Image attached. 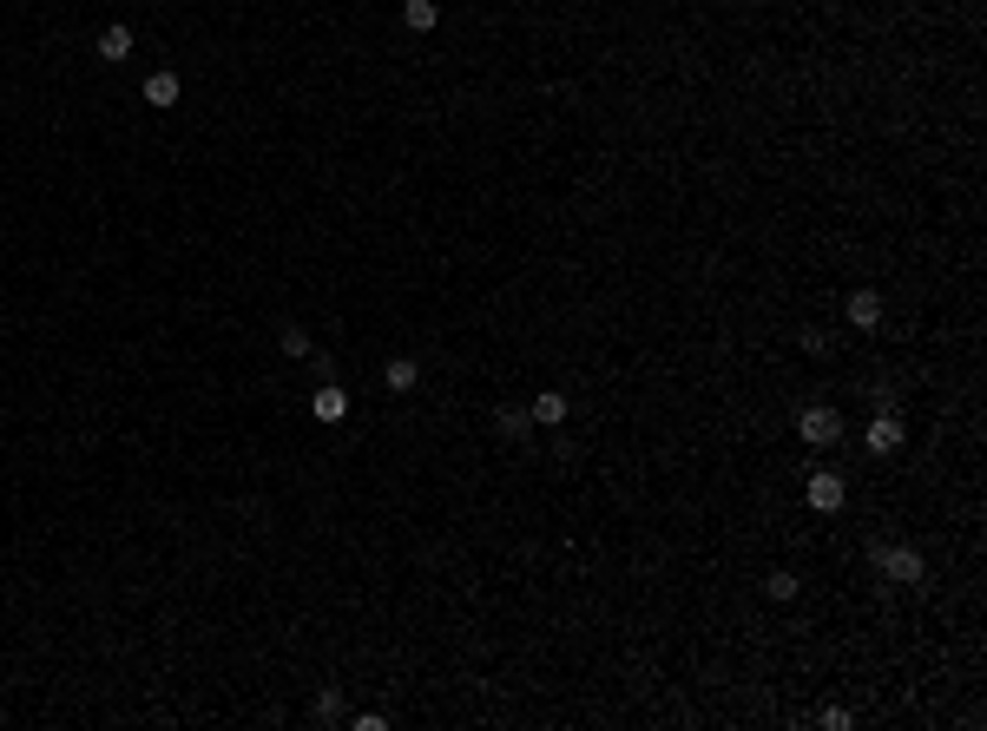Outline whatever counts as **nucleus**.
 I'll return each mask as SVG.
<instances>
[{
  "mask_svg": "<svg viewBox=\"0 0 987 731\" xmlns=\"http://www.w3.org/2000/svg\"><path fill=\"white\" fill-rule=\"evenodd\" d=\"M876 567H882V580H895V587H922V580H928L922 554H915V547H902V541H882V547H876Z\"/></svg>",
  "mask_w": 987,
  "mask_h": 731,
  "instance_id": "obj_1",
  "label": "nucleus"
},
{
  "mask_svg": "<svg viewBox=\"0 0 987 731\" xmlns=\"http://www.w3.org/2000/svg\"><path fill=\"white\" fill-rule=\"evenodd\" d=\"M797 435L810 448H836L843 442V409H830V402H810V409L797 415Z\"/></svg>",
  "mask_w": 987,
  "mask_h": 731,
  "instance_id": "obj_2",
  "label": "nucleus"
},
{
  "mask_svg": "<svg viewBox=\"0 0 987 731\" xmlns=\"http://www.w3.org/2000/svg\"><path fill=\"white\" fill-rule=\"evenodd\" d=\"M803 501H810L816 514H836L849 501V481L836 475V468H810V481H803Z\"/></svg>",
  "mask_w": 987,
  "mask_h": 731,
  "instance_id": "obj_3",
  "label": "nucleus"
},
{
  "mask_svg": "<svg viewBox=\"0 0 987 731\" xmlns=\"http://www.w3.org/2000/svg\"><path fill=\"white\" fill-rule=\"evenodd\" d=\"M882 317H889L882 290H849V297H843V323H849V330H882Z\"/></svg>",
  "mask_w": 987,
  "mask_h": 731,
  "instance_id": "obj_4",
  "label": "nucleus"
},
{
  "mask_svg": "<svg viewBox=\"0 0 987 731\" xmlns=\"http://www.w3.org/2000/svg\"><path fill=\"white\" fill-rule=\"evenodd\" d=\"M902 435H909V429H902V415H895L889 402H882V409L869 415V429H862V442H869V455H895V448H902Z\"/></svg>",
  "mask_w": 987,
  "mask_h": 731,
  "instance_id": "obj_5",
  "label": "nucleus"
},
{
  "mask_svg": "<svg viewBox=\"0 0 987 731\" xmlns=\"http://www.w3.org/2000/svg\"><path fill=\"white\" fill-rule=\"evenodd\" d=\"M139 93H145V106H158V112H165V106H178V93H185V80L158 66V73H145V86H139Z\"/></svg>",
  "mask_w": 987,
  "mask_h": 731,
  "instance_id": "obj_6",
  "label": "nucleus"
},
{
  "mask_svg": "<svg viewBox=\"0 0 987 731\" xmlns=\"http://www.w3.org/2000/svg\"><path fill=\"white\" fill-rule=\"evenodd\" d=\"M566 409H573V402H566L560 389H540V396H533V409H527V422H540V429H560Z\"/></svg>",
  "mask_w": 987,
  "mask_h": 731,
  "instance_id": "obj_7",
  "label": "nucleus"
},
{
  "mask_svg": "<svg viewBox=\"0 0 987 731\" xmlns=\"http://www.w3.org/2000/svg\"><path fill=\"white\" fill-rule=\"evenodd\" d=\"M310 409H316V422H343V415H349V396H343V389H336V382H316Z\"/></svg>",
  "mask_w": 987,
  "mask_h": 731,
  "instance_id": "obj_8",
  "label": "nucleus"
},
{
  "mask_svg": "<svg viewBox=\"0 0 987 731\" xmlns=\"http://www.w3.org/2000/svg\"><path fill=\"white\" fill-rule=\"evenodd\" d=\"M382 382H389L395 396H408V389L422 382V363H415V356H389V363H382Z\"/></svg>",
  "mask_w": 987,
  "mask_h": 731,
  "instance_id": "obj_9",
  "label": "nucleus"
},
{
  "mask_svg": "<svg viewBox=\"0 0 987 731\" xmlns=\"http://www.w3.org/2000/svg\"><path fill=\"white\" fill-rule=\"evenodd\" d=\"M99 53H106L112 66H119V60H132V27H126V20H112V27H99Z\"/></svg>",
  "mask_w": 987,
  "mask_h": 731,
  "instance_id": "obj_10",
  "label": "nucleus"
},
{
  "mask_svg": "<svg viewBox=\"0 0 987 731\" xmlns=\"http://www.w3.org/2000/svg\"><path fill=\"white\" fill-rule=\"evenodd\" d=\"M402 27L408 33H435L441 27V7H435V0H402Z\"/></svg>",
  "mask_w": 987,
  "mask_h": 731,
  "instance_id": "obj_11",
  "label": "nucleus"
},
{
  "mask_svg": "<svg viewBox=\"0 0 987 731\" xmlns=\"http://www.w3.org/2000/svg\"><path fill=\"white\" fill-rule=\"evenodd\" d=\"M277 350H283V356H310L316 343H310V330H303V323H283V330H277Z\"/></svg>",
  "mask_w": 987,
  "mask_h": 731,
  "instance_id": "obj_12",
  "label": "nucleus"
},
{
  "mask_svg": "<svg viewBox=\"0 0 987 731\" xmlns=\"http://www.w3.org/2000/svg\"><path fill=\"white\" fill-rule=\"evenodd\" d=\"M494 429H501V442H520L533 422H527V409H501V415H494Z\"/></svg>",
  "mask_w": 987,
  "mask_h": 731,
  "instance_id": "obj_13",
  "label": "nucleus"
},
{
  "mask_svg": "<svg viewBox=\"0 0 987 731\" xmlns=\"http://www.w3.org/2000/svg\"><path fill=\"white\" fill-rule=\"evenodd\" d=\"M336 718H343V692L323 685V692H316V725H336Z\"/></svg>",
  "mask_w": 987,
  "mask_h": 731,
  "instance_id": "obj_14",
  "label": "nucleus"
},
{
  "mask_svg": "<svg viewBox=\"0 0 987 731\" xmlns=\"http://www.w3.org/2000/svg\"><path fill=\"white\" fill-rule=\"evenodd\" d=\"M764 593H770L777 606H784V600H797V573H790V567H777V573L764 580Z\"/></svg>",
  "mask_w": 987,
  "mask_h": 731,
  "instance_id": "obj_15",
  "label": "nucleus"
},
{
  "mask_svg": "<svg viewBox=\"0 0 987 731\" xmlns=\"http://www.w3.org/2000/svg\"><path fill=\"white\" fill-rule=\"evenodd\" d=\"M823 725H830V731H849V725H856V712H849V705H823Z\"/></svg>",
  "mask_w": 987,
  "mask_h": 731,
  "instance_id": "obj_16",
  "label": "nucleus"
},
{
  "mask_svg": "<svg viewBox=\"0 0 987 731\" xmlns=\"http://www.w3.org/2000/svg\"><path fill=\"white\" fill-rule=\"evenodd\" d=\"M797 343H803V350H810V356H823V350H830V330H816V323H810V330H803Z\"/></svg>",
  "mask_w": 987,
  "mask_h": 731,
  "instance_id": "obj_17",
  "label": "nucleus"
},
{
  "mask_svg": "<svg viewBox=\"0 0 987 731\" xmlns=\"http://www.w3.org/2000/svg\"><path fill=\"white\" fill-rule=\"evenodd\" d=\"M349 731H389V718H382V712H356V718H349Z\"/></svg>",
  "mask_w": 987,
  "mask_h": 731,
  "instance_id": "obj_18",
  "label": "nucleus"
}]
</instances>
